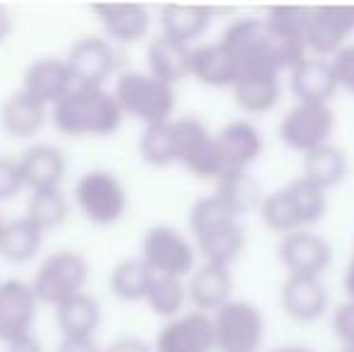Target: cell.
Returning a JSON list of instances; mask_svg holds the SVG:
<instances>
[{
  "label": "cell",
  "instance_id": "42",
  "mask_svg": "<svg viewBox=\"0 0 354 352\" xmlns=\"http://www.w3.org/2000/svg\"><path fill=\"white\" fill-rule=\"evenodd\" d=\"M102 352H154L152 345H147L142 338H133V335H126V338H118L109 345L106 350Z\"/></svg>",
  "mask_w": 354,
  "mask_h": 352
},
{
  "label": "cell",
  "instance_id": "16",
  "mask_svg": "<svg viewBox=\"0 0 354 352\" xmlns=\"http://www.w3.org/2000/svg\"><path fill=\"white\" fill-rule=\"evenodd\" d=\"M37 306L39 302L29 282L15 277L0 282V340L10 343L12 338L32 333Z\"/></svg>",
  "mask_w": 354,
  "mask_h": 352
},
{
  "label": "cell",
  "instance_id": "8",
  "mask_svg": "<svg viewBox=\"0 0 354 352\" xmlns=\"http://www.w3.org/2000/svg\"><path fill=\"white\" fill-rule=\"evenodd\" d=\"M212 333L219 352H256L266 335V319L251 302L229 299L214 314Z\"/></svg>",
  "mask_w": 354,
  "mask_h": 352
},
{
  "label": "cell",
  "instance_id": "28",
  "mask_svg": "<svg viewBox=\"0 0 354 352\" xmlns=\"http://www.w3.org/2000/svg\"><path fill=\"white\" fill-rule=\"evenodd\" d=\"M44 234L46 232L39 230L29 217H15V220L5 222L3 234H0V256L10 263H29L37 259L44 244Z\"/></svg>",
  "mask_w": 354,
  "mask_h": 352
},
{
  "label": "cell",
  "instance_id": "24",
  "mask_svg": "<svg viewBox=\"0 0 354 352\" xmlns=\"http://www.w3.org/2000/svg\"><path fill=\"white\" fill-rule=\"evenodd\" d=\"M335 89L333 68L323 58H304L292 68V92L299 97V104H328Z\"/></svg>",
  "mask_w": 354,
  "mask_h": 352
},
{
  "label": "cell",
  "instance_id": "38",
  "mask_svg": "<svg viewBox=\"0 0 354 352\" xmlns=\"http://www.w3.org/2000/svg\"><path fill=\"white\" fill-rule=\"evenodd\" d=\"M22 176H19L17 162L0 157V203H8L22 193Z\"/></svg>",
  "mask_w": 354,
  "mask_h": 352
},
{
  "label": "cell",
  "instance_id": "48",
  "mask_svg": "<svg viewBox=\"0 0 354 352\" xmlns=\"http://www.w3.org/2000/svg\"><path fill=\"white\" fill-rule=\"evenodd\" d=\"M345 352H354V350H345Z\"/></svg>",
  "mask_w": 354,
  "mask_h": 352
},
{
  "label": "cell",
  "instance_id": "26",
  "mask_svg": "<svg viewBox=\"0 0 354 352\" xmlns=\"http://www.w3.org/2000/svg\"><path fill=\"white\" fill-rule=\"evenodd\" d=\"M99 324H102V306L87 292H80L56 306V326L63 338H94Z\"/></svg>",
  "mask_w": 354,
  "mask_h": 352
},
{
  "label": "cell",
  "instance_id": "19",
  "mask_svg": "<svg viewBox=\"0 0 354 352\" xmlns=\"http://www.w3.org/2000/svg\"><path fill=\"white\" fill-rule=\"evenodd\" d=\"M71 87L73 80L66 61L56 56L37 58L34 63H29L22 77V92H27L29 97L37 99L46 109H51Z\"/></svg>",
  "mask_w": 354,
  "mask_h": 352
},
{
  "label": "cell",
  "instance_id": "11",
  "mask_svg": "<svg viewBox=\"0 0 354 352\" xmlns=\"http://www.w3.org/2000/svg\"><path fill=\"white\" fill-rule=\"evenodd\" d=\"M63 61L68 66L73 85L77 87H104L118 63L113 44L102 37L77 39Z\"/></svg>",
  "mask_w": 354,
  "mask_h": 352
},
{
  "label": "cell",
  "instance_id": "6",
  "mask_svg": "<svg viewBox=\"0 0 354 352\" xmlns=\"http://www.w3.org/2000/svg\"><path fill=\"white\" fill-rule=\"evenodd\" d=\"M75 205L80 215L97 227H111L128 210V191L123 181L109 169H89L75 183Z\"/></svg>",
  "mask_w": 354,
  "mask_h": 352
},
{
  "label": "cell",
  "instance_id": "25",
  "mask_svg": "<svg viewBox=\"0 0 354 352\" xmlns=\"http://www.w3.org/2000/svg\"><path fill=\"white\" fill-rule=\"evenodd\" d=\"M234 290V280L229 268L203 263L191 272V282L186 287V297L196 304L198 311L219 309L229 302Z\"/></svg>",
  "mask_w": 354,
  "mask_h": 352
},
{
  "label": "cell",
  "instance_id": "36",
  "mask_svg": "<svg viewBox=\"0 0 354 352\" xmlns=\"http://www.w3.org/2000/svg\"><path fill=\"white\" fill-rule=\"evenodd\" d=\"M145 302H147L149 309L157 316L174 319L183 309V304H186V285H183V280H176V277L154 275Z\"/></svg>",
  "mask_w": 354,
  "mask_h": 352
},
{
  "label": "cell",
  "instance_id": "43",
  "mask_svg": "<svg viewBox=\"0 0 354 352\" xmlns=\"http://www.w3.org/2000/svg\"><path fill=\"white\" fill-rule=\"evenodd\" d=\"M56 352H102L94 338H63Z\"/></svg>",
  "mask_w": 354,
  "mask_h": 352
},
{
  "label": "cell",
  "instance_id": "10",
  "mask_svg": "<svg viewBox=\"0 0 354 352\" xmlns=\"http://www.w3.org/2000/svg\"><path fill=\"white\" fill-rule=\"evenodd\" d=\"M176 138V162L198 178H219L224 174L214 136L196 116H183L171 121Z\"/></svg>",
  "mask_w": 354,
  "mask_h": 352
},
{
  "label": "cell",
  "instance_id": "30",
  "mask_svg": "<svg viewBox=\"0 0 354 352\" xmlns=\"http://www.w3.org/2000/svg\"><path fill=\"white\" fill-rule=\"evenodd\" d=\"M191 75L210 87H232L236 82L234 63L219 41L191 48Z\"/></svg>",
  "mask_w": 354,
  "mask_h": 352
},
{
  "label": "cell",
  "instance_id": "39",
  "mask_svg": "<svg viewBox=\"0 0 354 352\" xmlns=\"http://www.w3.org/2000/svg\"><path fill=\"white\" fill-rule=\"evenodd\" d=\"M333 75H335L337 87H347L354 92V44L342 46L340 51H335V58L330 61Z\"/></svg>",
  "mask_w": 354,
  "mask_h": 352
},
{
  "label": "cell",
  "instance_id": "45",
  "mask_svg": "<svg viewBox=\"0 0 354 352\" xmlns=\"http://www.w3.org/2000/svg\"><path fill=\"white\" fill-rule=\"evenodd\" d=\"M345 290H347V295H350V297H352V302H354V256H352L350 266H347V275H345Z\"/></svg>",
  "mask_w": 354,
  "mask_h": 352
},
{
  "label": "cell",
  "instance_id": "27",
  "mask_svg": "<svg viewBox=\"0 0 354 352\" xmlns=\"http://www.w3.org/2000/svg\"><path fill=\"white\" fill-rule=\"evenodd\" d=\"M214 198H217L236 220L241 215L253 212L256 207H261V203H263L261 186H258V181L248 174L246 169L224 172V174L217 178V193H214Z\"/></svg>",
  "mask_w": 354,
  "mask_h": 352
},
{
  "label": "cell",
  "instance_id": "15",
  "mask_svg": "<svg viewBox=\"0 0 354 352\" xmlns=\"http://www.w3.org/2000/svg\"><path fill=\"white\" fill-rule=\"evenodd\" d=\"M17 169L22 176V186L29 191H48V188H61L63 178L68 174V160L61 147L51 142H37L27 147L17 157Z\"/></svg>",
  "mask_w": 354,
  "mask_h": 352
},
{
  "label": "cell",
  "instance_id": "5",
  "mask_svg": "<svg viewBox=\"0 0 354 352\" xmlns=\"http://www.w3.org/2000/svg\"><path fill=\"white\" fill-rule=\"evenodd\" d=\"M261 215L277 232H297L326 215V191L306 178L287 183L261 203Z\"/></svg>",
  "mask_w": 354,
  "mask_h": 352
},
{
  "label": "cell",
  "instance_id": "7",
  "mask_svg": "<svg viewBox=\"0 0 354 352\" xmlns=\"http://www.w3.org/2000/svg\"><path fill=\"white\" fill-rule=\"evenodd\" d=\"M89 280L87 259L77 251L63 249L53 251L51 256L41 261V266L34 272V280L29 282L39 304H46L56 309L66 299L84 292Z\"/></svg>",
  "mask_w": 354,
  "mask_h": 352
},
{
  "label": "cell",
  "instance_id": "31",
  "mask_svg": "<svg viewBox=\"0 0 354 352\" xmlns=\"http://www.w3.org/2000/svg\"><path fill=\"white\" fill-rule=\"evenodd\" d=\"M234 102L248 113H266L280 102V80L277 75H248L239 77L232 85Z\"/></svg>",
  "mask_w": 354,
  "mask_h": 352
},
{
  "label": "cell",
  "instance_id": "14",
  "mask_svg": "<svg viewBox=\"0 0 354 352\" xmlns=\"http://www.w3.org/2000/svg\"><path fill=\"white\" fill-rule=\"evenodd\" d=\"M354 32V5H321L311 8L304 41L316 53H335Z\"/></svg>",
  "mask_w": 354,
  "mask_h": 352
},
{
  "label": "cell",
  "instance_id": "3",
  "mask_svg": "<svg viewBox=\"0 0 354 352\" xmlns=\"http://www.w3.org/2000/svg\"><path fill=\"white\" fill-rule=\"evenodd\" d=\"M188 222H191L198 251L205 256V263L229 268L232 261L239 259L246 237L236 217L214 196H205L193 203Z\"/></svg>",
  "mask_w": 354,
  "mask_h": 352
},
{
  "label": "cell",
  "instance_id": "1",
  "mask_svg": "<svg viewBox=\"0 0 354 352\" xmlns=\"http://www.w3.org/2000/svg\"><path fill=\"white\" fill-rule=\"evenodd\" d=\"M219 46L232 58L239 77L248 75H277L280 71H292L304 61L306 41L297 34L277 32L266 19L243 17L224 29Z\"/></svg>",
  "mask_w": 354,
  "mask_h": 352
},
{
  "label": "cell",
  "instance_id": "4",
  "mask_svg": "<svg viewBox=\"0 0 354 352\" xmlns=\"http://www.w3.org/2000/svg\"><path fill=\"white\" fill-rule=\"evenodd\" d=\"M111 94L121 109L123 118H136V121L145 123V128L171 121L174 106H176L174 87L164 85L147 71L121 73Z\"/></svg>",
  "mask_w": 354,
  "mask_h": 352
},
{
  "label": "cell",
  "instance_id": "44",
  "mask_svg": "<svg viewBox=\"0 0 354 352\" xmlns=\"http://www.w3.org/2000/svg\"><path fill=\"white\" fill-rule=\"evenodd\" d=\"M10 32H12V15L5 5H0V44L10 37Z\"/></svg>",
  "mask_w": 354,
  "mask_h": 352
},
{
  "label": "cell",
  "instance_id": "32",
  "mask_svg": "<svg viewBox=\"0 0 354 352\" xmlns=\"http://www.w3.org/2000/svg\"><path fill=\"white\" fill-rule=\"evenodd\" d=\"M154 272L142 263V259H126L113 266L109 275V290L121 302H145L147 290L152 285Z\"/></svg>",
  "mask_w": 354,
  "mask_h": 352
},
{
  "label": "cell",
  "instance_id": "35",
  "mask_svg": "<svg viewBox=\"0 0 354 352\" xmlns=\"http://www.w3.org/2000/svg\"><path fill=\"white\" fill-rule=\"evenodd\" d=\"M138 150L145 165L149 167H171L176 165V138H174L171 121L147 126L138 142Z\"/></svg>",
  "mask_w": 354,
  "mask_h": 352
},
{
  "label": "cell",
  "instance_id": "34",
  "mask_svg": "<svg viewBox=\"0 0 354 352\" xmlns=\"http://www.w3.org/2000/svg\"><path fill=\"white\" fill-rule=\"evenodd\" d=\"M68 215H71V203L61 188L34 191L27 201V212H24V217H29L44 232L61 227L68 220Z\"/></svg>",
  "mask_w": 354,
  "mask_h": 352
},
{
  "label": "cell",
  "instance_id": "23",
  "mask_svg": "<svg viewBox=\"0 0 354 352\" xmlns=\"http://www.w3.org/2000/svg\"><path fill=\"white\" fill-rule=\"evenodd\" d=\"M282 306L297 321H316L328 309V292L318 277L289 275L282 287Z\"/></svg>",
  "mask_w": 354,
  "mask_h": 352
},
{
  "label": "cell",
  "instance_id": "29",
  "mask_svg": "<svg viewBox=\"0 0 354 352\" xmlns=\"http://www.w3.org/2000/svg\"><path fill=\"white\" fill-rule=\"evenodd\" d=\"M212 17L210 8L203 5H164L159 10V24H162V34L174 41L188 44L198 39L207 29Z\"/></svg>",
  "mask_w": 354,
  "mask_h": 352
},
{
  "label": "cell",
  "instance_id": "47",
  "mask_svg": "<svg viewBox=\"0 0 354 352\" xmlns=\"http://www.w3.org/2000/svg\"><path fill=\"white\" fill-rule=\"evenodd\" d=\"M3 225H5V222H3V217H0V234H3Z\"/></svg>",
  "mask_w": 354,
  "mask_h": 352
},
{
  "label": "cell",
  "instance_id": "17",
  "mask_svg": "<svg viewBox=\"0 0 354 352\" xmlns=\"http://www.w3.org/2000/svg\"><path fill=\"white\" fill-rule=\"evenodd\" d=\"M277 251L289 272L304 277H318L333 261L330 244L313 232H292L284 237Z\"/></svg>",
  "mask_w": 354,
  "mask_h": 352
},
{
  "label": "cell",
  "instance_id": "13",
  "mask_svg": "<svg viewBox=\"0 0 354 352\" xmlns=\"http://www.w3.org/2000/svg\"><path fill=\"white\" fill-rule=\"evenodd\" d=\"M212 319L198 309L167 321L152 345L154 352H212Z\"/></svg>",
  "mask_w": 354,
  "mask_h": 352
},
{
  "label": "cell",
  "instance_id": "21",
  "mask_svg": "<svg viewBox=\"0 0 354 352\" xmlns=\"http://www.w3.org/2000/svg\"><path fill=\"white\" fill-rule=\"evenodd\" d=\"M147 73L164 85L176 87L183 77L191 75V48L188 44L174 41V39L154 37L147 46Z\"/></svg>",
  "mask_w": 354,
  "mask_h": 352
},
{
  "label": "cell",
  "instance_id": "41",
  "mask_svg": "<svg viewBox=\"0 0 354 352\" xmlns=\"http://www.w3.org/2000/svg\"><path fill=\"white\" fill-rule=\"evenodd\" d=\"M5 352H44V345L34 333H24L5 343Z\"/></svg>",
  "mask_w": 354,
  "mask_h": 352
},
{
  "label": "cell",
  "instance_id": "33",
  "mask_svg": "<svg viewBox=\"0 0 354 352\" xmlns=\"http://www.w3.org/2000/svg\"><path fill=\"white\" fill-rule=\"evenodd\" d=\"M347 174V160L342 150L333 145H321L304 155V178L316 183L318 188H330L340 183Z\"/></svg>",
  "mask_w": 354,
  "mask_h": 352
},
{
  "label": "cell",
  "instance_id": "40",
  "mask_svg": "<svg viewBox=\"0 0 354 352\" xmlns=\"http://www.w3.org/2000/svg\"><path fill=\"white\" fill-rule=\"evenodd\" d=\"M333 328L337 338L347 345V350H354V302L337 306L333 316Z\"/></svg>",
  "mask_w": 354,
  "mask_h": 352
},
{
  "label": "cell",
  "instance_id": "18",
  "mask_svg": "<svg viewBox=\"0 0 354 352\" xmlns=\"http://www.w3.org/2000/svg\"><path fill=\"white\" fill-rule=\"evenodd\" d=\"M109 41L138 44L149 32V12L138 3H99L92 5Z\"/></svg>",
  "mask_w": 354,
  "mask_h": 352
},
{
  "label": "cell",
  "instance_id": "12",
  "mask_svg": "<svg viewBox=\"0 0 354 352\" xmlns=\"http://www.w3.org/2000/svg\"><path fill=\"white\" fill-rule=\"evenodd\" d=\"M335 126V113L328 104H297L289 109L280 126V136L294 150H316L326 145Z\"/></svg>",
  "mask_w": 354,
  "mask_h": 352
},
{
  "label": "cell",
  "instance_id": "20",
  "mask_svg": "<svg viewBox=\"0 0 354 352\" xmlns=\"http://www.w3.org/2000/svg\"><path fill=\"white\" fill-rule=\"evenodd\" d=\"M219 157H222L224 172L246 169L248 165L258 160L263 150V138L258 128L248 121H232L214 136Z\"/></svg>",
  "mask_w": 354,
  "mask_h": 352
},
{
  "label": "cell",
  "instance_id": "37",
  "mask_svg": "<svg viewBox=\"0 0 354 352\" xmlns=\"http://www.w3.org/2000/svg\"><path fill=\"white\" fill-rule=\"evenodd\" d=\"M308 12H311V8L282 5V8H270V10H268L266 22L270 24V27H275L277 32L304 37V32H306V22H308Z\"/></svg>",
  "mask_w": 354,
  "mask_h": 352
},
{
  "label": "cell",
  "instance_id": "9",
  "mask_svg": "<svg viewBox=\"0 0 354 352\" xmlns=\"http://www.w3.org/2000/svg\"><path fill=\"white\" fill-rule=\"evenodd\" d=\"M140 259L154 275L176 277V280H183L196 270L193 244L169 225H154L145 232Z\"/></svg>",
  "mask_w": 354,
  "mask_h": 352
},
{
  "label": "cell",
  "instance_id": "46",
  "mask_svg": "<svg viewBox=\"0 0 354 352\" xmlns=\"http://www.w3.org/2000/svg\"><path fill=\"white\" fill-rule=\"evenodd\" d=\"M272 352H311L306 348H297V345H292V348H280V350H272Z\"/></svg>",
  "mask_w": 354,
  "mask_h": 352
},
{
  "label": "cell",
  "instance_id": "2",
  "mask_svg": "<svg viewBox=\"0 0 354 352\" xmlns=\"http://www.w3.org/2000/svg\"><path fill=\"white\" fill-rule=\"evenodd\" d=\"M48 118L66 138H109L123 123L121 109L106 87L77 85L48 109Z\"/></svg>",
  "mask_w": 354,
  "mask_h": 352
},
{
  "label": "cell",
  "instance_id": "22",
  "mask_svg": "<svg viewBox=\"0 0 354 352\" xmlns=\"http://www.w3.org/2000/svg\"><path fill=\"white\" fill-rule=\"evenodd\" d=\"M46 118L48 109L22 89L12 92L0 104V128L19 140H29V138L39 136V131L46 126Z\"/></svg>",
  "mask_w": 354,
  "mask_h": 352
}]
</instances>
